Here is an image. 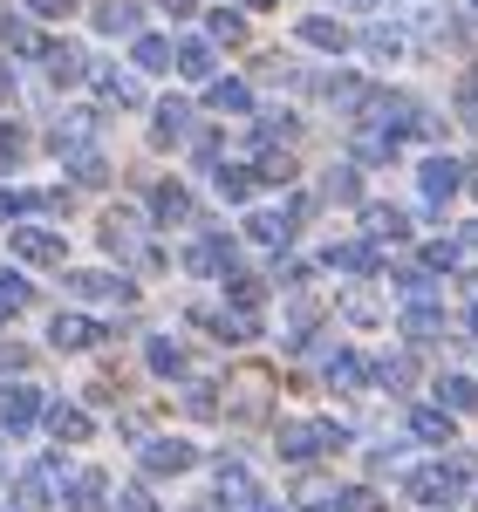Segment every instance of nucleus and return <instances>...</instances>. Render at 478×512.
Wrapping results in <instances>:
<instances>
[{
    "label": "nucleus",
    "instance_id": "obj_24",
    "mask_svg": "<svg viewBox=\"0 0 478 512\" xmlns=\"http://www.w3.org/2000/svg\"><path fill=\"white\" fill-rule=\"evenodd\" d=\"M438 403H444V410H458V417H472V410H478V383H472V376H438Z\"/></svg>",
    "mask_w": 478,
    "mask_h": 512
},
{
    "label": "nucleus",
    "instance_id": "obj_15",
    "mask_svg": "<svg viewBox=\"0 0 478 512\" xmlns=\"http://www.w3.org/2000/svg\"><path fill=\"white\" fill-rule=\"evenodd\" d=\"M151 219H158V226H185V219H192V192H185L178 178H164L158 192H151Z\"/></svg>",
    "mask_w": 478,
    "mask_h": 512
},
{
    "label": "nucleus",
    "instance_id": "obj_6",
    "mask_svg": "<svg viewBox=\"0 0 478 512\" xmlns=\"http://www.w3.org/2000/svg\"><path fill=\"white\" fill-rule=\"evenodd\" d=\"M35 417H48V403L35 390H21V383H0V431H35Z\"/></svg>",
    "mask_w": 478,
    "mask_h": 512
},
{
    "label": "nucleus",
    "instance_id": "obj_55",
    "mask_svg": "<svg viewBox=\"0 0 478 512\" xmlns=\"http://www.w3.org/2000/svg\"><path fill=\"white\" fill-rule=\"evenodd\" d=\"M0 96H14V76H7V62H0Z\"/></svg>",
    "mask_w": 478,
    "mask_h": 512
},
{
    "label": "nucleus",
    "instance_id": "obj_21",
    "mask_svg": "<svg viewBox=\"0 0 478 512\" xmlns=\"http://www.w3.org/2000/svg\"><path fill=\"white\" fill-rule=\"evenodd\" d=\"M321 260H328V274H376V267H383L376 246H328Z\"/></svg>",
    "mask_w": 478,
    "mask_h": 512
},
{
    "label": "nucleus",
    "instance_id": "obj_57",
    "mask_svg": "<svg viewBox=\"0 0 478 512\" xmlns=\"http://www.w3.org/2000/svg\"><path fill=\"white\" fill-rule=\"evenodd\" d=\"M253 512H287V506H274V499H260V506H253Z\"/></svg>",
    "mask_w": 478,
    "mask_h": 512
},
{
    "label": "nucleus",
    "instance_id": "obj_43",
    "mask_svg": "<svg viewBox=\"0 0 478 512\" xmlns=\"http://www.w3.org/2000/svg\"><path fill=\"white\" fill-rule=\"evenodd\" d=\"M390 274H397V287L410 294V301H424V294H431V267H390Z\"/></svg>",
    "mask_w": 478,
    "mask_h": 512
},
{
    "label": "nucleus",
    "instance_id": "obj_4",
    "mask_svg": "<svg viewBox=\"0 0 478 512\" xmlns=\"http://www.w3.org/2000/svg\"><path fill=\"white\" fill-rule=\"evenodd\" d=\"M308 212H315L308 198H287V205H260V212H253V239H260V246H287V239L308 226Z\"/></svg>",
    "mask_w": 478,
    "mask_h": 512
},
{
    "label": "nucleus",
    "instance_id": "obj_20",
    "mask_svg": "<svg viewBox=\"0 0 478 512\" xmlns=\"http://www.w3.org/2000/svg\"><path fill=\"white\" fill-rule=\"evenodd\" d=\"M48 431L62 437V444H82V437H96V424L82 417L76 403H48Z\"/></svg>",
    "mask_w": 478,
    "mask_h": 512
},
{
    "label": "nucleus",
    "instance_id": "obj_31",
    "mask_svg": "<svg viewBox=\"0 0 478 512\" xmlns=\"http://www.w3.org/2000/svg\"><path fill=\"white\" fill-rule=\"evenodd\" d=\"M178 69L192 82H212V41H185V48H178Z\"/></svg>",
    "mask_w": 478,
    "mask_h": 512
},
{
    "label": "nucleus",
    "instance_id": "obj_14",
    "mask_svg": "<svg viewBox=\"0 0 478 512\" xmlns=\"http://www.w3.org/2000/svg\"><path fill=\"white\" fill-rule=\"evenodd\" d=\"M96 96H103V110H137L144 103L137 76H123V69H96Z\"/></svg>",
    "mask_w": 478,
    "mask_h": 512
},
{
    "label": "nucleus",
    "instance_id": "obj_47",
    "mask_svg": "<svg viewBox=\"0 0 478 512\" xmlns=\"http://www.w3.org/2000/svg\"><path fill=\"white\" fill-rule=\"evenodd\" d=\"M451 260H458V239H438V246H424V267H431V274H451Z\"/></svg>",
    "mask_w": 478,
    "mask_h": 512
},
{
    "label": "nucleus",
    "instance_id": "obj_51",
    "mask_svg": "<svg viewBox=\"0 0 478 512\" xmlns=\"http://www.w3.org/2000/svg\"><path fill=\"white\" fill-rule=\"evenodd\" d=\"M103 171H110V164L96 158V151H89V158H76V178H82V185H103Z\"/></svg>",
    "mask_w": 478,
    "mask_h": 512
},
{
    "label": "nucleus",
    "instance_id": "obj_53",
    "mask_svg": "<svg viewBox=\"0 0 478 512\" xmlns=\"http://www.w3.org/2000/svg\"><path fill=\"white\" fill-rule=\"evenodd\" d=\"M458 110H465V117L478 123V69H472V82H465V103H458Z\"/></svg>",
    "mask_w": 478,
    "mask_h": 512
},
{
    "label": "nucleus",
    "instance_id": "obj_35",
    "mask_svg": "<svg viewBox=\"0 0 478 512\" xmlns=\"http://www.w3.org/2000/svg\"><path fill=\"white\" fill-rule=\"evenodd\" d=\"M110 512H158V499H151L144 485H117V492H110Z\"/></svg>",
    "mask_w": 478,
    "mask_h": 512
},
{
    "label": "nucleus",
    "instance_id": "obj_38",
    "mask_svg": "<svg viewBox=\"0 0 478 512\" xmlns=\"http://www.w3.org/2000/svg\"><path fill=\"white\" fill-rule=\"evenodd\" d=\"M226 294H233V308L260 315V280H253V274H233V280H226Z\"/></svg>",
    "mask_w": 478,
    "mask_h": 512
},
{
    "label": "nucleus",
    "instance_id": "obj_33",
    "mask_svg": "<svg viewBox=\"0 0 478 512\" xmlns=\"http://www.w3.org/2000/svg\"><path fill=\"white\" fill-rule=\"evenodd\" d=\"M0 35H7V48H14V55H48V41H41L28 21H0Z\"/></svg>",
    "mask_w": 478,
    "mask_h": 512
},
{
    "label": "nucleus",
    "instance_id": "obj_23",
    "mask_svg": "<svg viewBox=\"0 0 478 512\" xmlns=\"http://www.w3.org/2000/svg\"><path fill=\"white\" fill-rule=\"evenodd\" d=\"M158 137H164V144L192 137V103H185V96H164V103H158Z\"/></svg>",
    "mask_w": 478,
    "mask_h": 512
},
{
    "label": "nucleus",
    "instance_id": "obj_37",
    "mask_svg": "<svg viewBox=\"0 0 478 512\" xmlns=\"http://www.w3.org/2000/svg\"><path fill=\"white\" fill-rule=\"evenodd\" d=\"M321 192H328V198H342V205H356V198H362V178L349 171V164H342V171H328V185H321Z\"/></svg>",
    "mask_w": 478,
    "mask_h": 512
},
{
    "label": "nucleus",
    "instance_id": "obj_13",
    "mask_svg": "<svg viewBox=\"0 0 478 512\" xmlns=\"http://www.w3.org/2000/svg\"><path fill=\"white\" fill-rule=\"evenodd\" d=\"M103 335H110L103 321H82V315H55L48 321V342H55V349H89V342H103Z\"/></svg>",
    "mask_w": 478,
    "mask_h": 512
},
{
    "label": "nucleus",
    "instance_id": "obj_58",
    "mask_svg": "<svg viewBox=\"0 0 478 512\" xmlns=\"http://www.w3.org/2000/svg\"><path fill=\"white\" fill-rule=\"evenodd\" d=\"M342 7H376V0H342Z\"/></svg>",
    "mask_w": 478,
    "mask_h": 512
},
{
    "label": "nucleus",
    "instance_id": "obj_50",
    "mask_svg": "<svg viewBox=\"0 0 478 512\" xmlns=\"http://www.w3.org/2000/svg\"><path fill=\"white\" fill-rule=\"evenodd\" d=\"M14 369H28V349H14V342H0V383H7Z\"/></svg>",
    "mask_w": 478,
    "mask_h": 512
},
{
    "label": "nucleus",
    "instance_id": "obj_56",
    "mask_svg": "<svg viewBox=\"0 0 478 512\" xmlns=\"http://www.w3.org/2000/svg\"><path fill=\"white\" fill-rule=\"evenodd\" d=\"M458 246H478V226H465V233H458Z\"/></svg>",
    "mask_w": 478,
    "mask_h": 512
},
{
    "label": "nucleus",
    "instance_id": "obj_62",
    "mask_svg": "<svg viewBox=\"0 0 478 512\" xmlns=\"http://www.w3.org/2000/svg\"><path fill=\"white\" fill-rule=\"evenodd\" d=\"M472 7H478V0H472Z\"/></svg>",
    "mask_w": 478,
    "mask_h": 512
},
{
    "label": "nucleus",
    "instance_id": "obj_60",
    "mask_svg": "<svg viewBox=\"0 0 478 512\" xmlns=\"http://www.w3.org/2000/svg\"><path fill=\"white\" fill-rule=\"evenodd\" d=\"M472 192H478V164H472Z\"/></svg>",
    "mask_w": 478,
    "mask_h": 512
},
{
    "label": "nucleus",
    "instance_id": "obj_8",
    "mask_svg": "<svg viewBox=\"0 0 478 512\" xmlns=\"http://www.w3.org/2000/svg\"><path fill=\"white\" fill-rule=\"evenodd\" d=\"M7 253H14V260H28V267H62V260H69L62 233H35V226H21V233L7 239Z\"/></svg>",
    "mask_w": 478,
    "mask_h": 512
},
{
    "label": "nucleus",
    "instance_id": "obj_18",
    "mask_svg": "<svg viewBox=\"0 0 478 512\" xmlns=\"http://www.w3.org/2000/svg\"><path fill=\"white\" fill-rule=\"evenodd\" d=\"M205 103H212V110L246 117V110H253V89H246V82H233V76H212V82H205Z\"/></svg>",
    "mask_w": 478,
    "mask_h": 512
},
{
    "label": "nucleus",
    "instance_id": "obj_39",
    "mask_svg": "<svg viewBox=\"0 0 478 512\" xmlns=\"http://www.w3.org/2000/svg\"><path fill=\"white\" fill-rule=\"evenodd\" d=\"M362 41H369V55H376V62H397V55H403V35H397V28H369Z\"/></svg>",
    "mask_w": 478,
    "mask_h": 512
},
{
    "label": "nucleus",
    "instance_id": "obj_59",
    "mask_svg": "<svg viewBox=\"0 0 478 512\" xmlns=\"http://www.w3.org/2000/svg\"><path fill=\"white\" fill-rule=\"evenodd\" d=\"M465 321H472V328H478V301H472V315H465Z\"/></svg>",
    "mask_w": 478,
    "mask_h": 512
},
{
    "label": "nucleus",
    "instance_id": "obj_16",
    "mask_svg": "<svg viewBox=\"0 0 478 512\" xmlns=\"http://www.w3.org/2000/svg\"><path fill=\"white\" fill-rule=\"evenodd\" d=\"M301 41L321 48V55H342V48H349V28H342V21H328V14H308V21H301Z\"/></svg>",
    "mask_w": 478,
    "mask_h": 512
},
{
    "label": "nucleus",
    "instance_id": "obj_5",
    "mask_svg": "<svg viewBox=\"0 0 478 512\" xmlns=\"http://www.w3.org/2000/svg\"><path fill=\"white\" fill-rule=\"evenodd\" d=\"M185 267H192V274H226V280H233L239 274V246L226 233H205V239H192Z\"/></svg>",
    "mask_w": 478,
    "mask_h": 512
},
{
    "label": "nucleus",
    "instance_id": "obj_12",
    "mask_svg": "<svg viewBox=\"0 0 478 512\" xmlns=\"http://www.w3.org/2000/svg\"><path fill=\"white\" fill-rule=\"evenodd\" d=\"M62 287H69L76 301H130V294H137L130 280H117V274H89V267H82V274H69Z\"/></svg>",
    "mask_w": 478,
    "mask_h": 512
},
{
    "label": "nucleus",
    "instance_id": "obj_25",
    "mask_svg": "<svg viewBox=\"0 0 478 512\" xmlns=\"http://www.w3.org/2000/svg\"><path fill=\"white\" fill-rule=\"evenodd\" d=\"M362 369H369V362H362L356 349H335L328 362H321V376H328L335 390H356V383H362Z\"/></svg>",
    "mask_w": 478,
    "mask_h": 512
},
{
    "label": "nucleus",
    "instance_id": "obj_30",
    "mask_svg": "<svg viewBox=\"0 0 478 512\" xmlns=\"http://www.w3.org/2000/svg\"><path fill=\"white\" fill-rule=\"evenodd\" d=\"M151 369H158V376H171V383H178V376H185V349H178V342H164V335H151Z\"/></svg>",
    "mask_w": 478,
    "mask_h": 512
},
{
    "label": "nucleus",
    "instance_id": "obj_7",
    "mask_svg": "<svg viewBox=\"0 0 478 512\" xmlns=\"http://www.w3.org/2000/svg\"><path fill=\"white\" fill-rule=\"evenodd\" d=\"M192 465H199V451L185 437H151L144 444V472L151 478H178V472H192Z\"/></svg>",
    "mask_w": 478,
    "mask_h": 512
},
{
    "label": "nucleus",
    "instance_id": "obj_3",
    "mask_svg": "<svg viewBox=\"0 0 478 512\" xmlns=\"http://www.w3.org/2000/svg\"><path fill=\"white\" fill-rule=\"evenodd\" d=\"M69 485H76V472L62 458H35L21 472V506H55V499H69Z\"/></svg>",
    "mask_w": 478,
    "mask_h": 512
},
{
    "label": "nucleus",
    "instance_id": "obj_45",
    "mask_svg": "<svg viewBox=\"0 0 478 512\" xmlns=\"http://www.w3.org/2000/svg\"><path fill=\"white\" fill-rule=\"evenodd\" d=\"M321 96H328V103H362V82L356 76H328V82H321Z\"/></svg>",
    "mask_w": 478,
    "mask_h": 512
},
{
    "label": "nucleus",
    "instance_id": "obj_27",
    "mask_svg": "<svg viewBox=\"0 0 478 512\" xmlns=\"http://www.w3.org/2000/svg\"><path fill=\"white\" fill-rule=\"evenodd\" d=\"M410 431L424 437V444H444V437H451V410H444V403H424V410H410Z\"/></svg>",
    "mask_w": 478,
    "mask_h": 512
},
{
    "label": "nucleus",
    "instance_id": "obj_11",
    "mask_svg": "<svg viewBox=\"0 0 478 512\" xmlns=\"http://www.w3.org/2000/svg\"><path fill=\"white\" fill-rule=\"evenodd\" d=\"M69 192H28V185H0V219H28V212H55Z\"/></svg>",
    "mask_w": 478,
    "mask_h": 512
},
{
    "label": "nucleus",
    "instance_id": "obj_54",
    "mask_svg": "<svg viewBox=\"0 0 478 512\" xmlns=\"http://www.w3.org/2000/svg\"><path fill=\"white\" fill-rule=\"evenodd\" d=\"M164 14H178V21H185V14H192V7H199V0H158Z\"/></svg>",
    "mask_w": 478,
    "mask_h": 512
},
{
    "label": "nucleus",
    "instance_id": "obj_36",
    "mask_svg": "<svg viewBox=\"0 0 478 512\" xmlns=\"http://www.w3.org/2000/svg\"><path fill=\"white\" fill-rule=\"evenodd\" d=\"M328 512H383V499L369 492V485H349V492H335V506Z\"/></svg>",
    "mask_w": 478,
    "mask_h": 512
},
{
    "label": "nucleus",
    "instance_id": "obj_46",
    "mask_svg": "<svg viewBox=\"0 0 478 512\" xmlns=\"http://www.w3.org/2000/svg\"><path fill=\"white\" fill-rule=\"evenodd\" d=\"M342 315L356 321V328H369V321H383V315H376V301H369L362 287H356V294H349V301H342Z\"/></svg>",
    "mask_w": 478,
    "mask_h": 512
},
{
    "label": "nucleus",
    "instance_id": "obj_42",
    "mask_svg": "<svg viewBox=\"0 0 478 512\" xmlns=\"http://www.w3.org/2000/svg\"><path fill=\"white\" fill-rule=\"evenodd\" d=\"M390 151H397V144H390V137H376V130H362V137H356V164H383Z\"/></svg>",
    "mask_w": 478,
    "mask_h": 512
},
{
    "label": "nucleus",
    "instance_id": "obj_32",
    "mask_svg": "<svg viewBox=\"0 0 478 512\" xmlns=\"http://www.w3.org/2000/svg\"><path fill=\"white\" fill-rule=\"evenodd\" d=\"M253 178H260V171H239V164H219V171H212L219 198H253Z\"/></svg>",
    "mask_w": 478,
    "mask_h": 512
},
{
    "label": "nucleus",
    "instance_id": "obj_1",
    "mask_svg": "<svg viewBox=\"0 0 478 512\" xmlns=\"http://www.w3.org/2000/svg\"><path fill=\"white\" fill-rule=\"evenodd\" d=\"M472 478H478L472 458H451V465H417V472H410V499L438 512V506H451V499H458Z\"/></svg>",
    "mask_w": 478,
    "mask_h": 512
},
{
    "label": "nucleus",
    "instance_id": "obj_63",
    "mask_svg": "<svg viewBox=\"0 0 478 512\" xmlns=\"http://www.w3.org/2000/svg\"><path fill=\"white\" fill-rule=\"evenodd\" d=\"M0 512H7V506H0Z\"/></svg>",
    "mask_w": 478,
    "mask_h": 512
},
{
    "label": "nucleus",
    "instance_id": "obj_10",
    "mask_svg": "<svg viewBox=\"0 0 478 512\" xmlns=\"http://www.w3.org/2000/svg\"><path fill=\"white\" fill-rule=\"evenodd\" d=\"M417 185H424L431 205H451L458 185H465V171H458V158H424V164H417Z\"/></svg>",
    "mask_w": 478,
    "mask_h": 512
},
{
    "label": "nucleus",
    "instance_id": "obj_44",
    "mask_svg": "<svg viewBox=\"0 0 478 512\" xmlns=\"http://www.w3.org/2000/svg\"><path fill=\"white\" fill-rule=\"evenodd\" d=\"M0 301H7V308H28V301H35V287H28L21 274H7V267H0Z\"/></svg>",
    "mask_w": 478,
    "mask_h": 512
},
{
    "label": "nucleus",
    "instance_id": "obj_29",
    "mask_svg": "<svg viewBox=\"0 0 478 512\" xmlns=\"http://www.w3.org/2000/svg\"><path fill=\"white\" fill-rule=\"evenodd\" d=\"M41 62H48V82H55V89H69V82H82V55H76V48H48Z\"/></svg>",
    "mask_w": 478,
    "mask_h": 512
},
{
    "label": "nucleus",
    "instance_id": "obj_49",
    "mask_svg": "<svg viewBox=\"0 0 478 512\" xmlns=\"http://www.w3.org/2000/svg\"><path fill=\"white\" fill-rule=\"evenodd\" d=\"M376 383H390V390H403V383H410V362H403V355H390V362H376Z\"/></svg>",
    "mask_w": 478,
    "mask_h": 512
},
{
    "label": "nucleus",
    "instance_id": "obj_26",
    "mask_svg": "<svg viewBox=\"0 0 478 512\" xmlns=\"http://www.w3.org/2000/svg\"><path fill=\"white\" fill-rule=\"evenodd\" d=\"M403 328H410V342H438V335H444V315L431 308V301H410V308H403Z\"/></svg>",
    "mask_w": 478,
    "mask_h": 512
},
{
    "label": "nucleus",
    "instance_id": "obj_48",
    "mask_svg": "<svg viewBox=\"0 0 478 512\" xmlns=\"http://www.w3.org/2000/svg\"><path fill=\"white\" fill-rule=\"evenodd\" d=\"M260 144H294V117H260Z\"/></svg>",
    "mask_w": 478,
    "mask_h": 512
},
{
    "label": "nucleus",
    "instance_id": "obj_22",
    "mask_svg": "<svg viewBox=\"0 0 478 512\" xmlns=\"http://www.w3.org/2000/svg\"><path fill=\"white\" fill-rule=\"evenodd\" d=\"M69 512H103L110 506V492H103V472H76V485H69V499H62Z\"/></svg>",
    "mask_w": 478,
    "mask_h": 512
},
{
    "label": "nucleus",
    "instance_id": "obj_41",
    "mask_svg": "<svg viewBox=\"0 0 478 512\" xmlns=\"http://www.w3.org/2000/svg\"><path fill=\"white\" fill-rule=\"evenodd\" d=\"M21 144H28V130H21V123H0V171L21 164Z\"/></svg>",
    "mask_w": 478,
    "mask_h": 512
},
{
    "label": "nucleus",
    "instance_id": "obj_40",
    "mask_svg": "<svg viewBox=\"0 0 478 512\" xmlns=\"http://www.w3.org/2000/svg\"><path fill=\"white\" fill-rule=\"evenodd\" d=\"M260 178H294V151H280V144H260Z\"/></svg>",
    "mask_w": 478,
    "mask_h": 512
},
{
    "label": "nucleus",
    "instance_id": "obj_9",
    "mask_svg": "<svg viewBox=\"0 0 478 512\" xmlns=\"http://www.w3.org/2000/svg\"><path fill=\"white\" fill-rule=\"evenodd\" d=\"M89 151H96V117H89V110H69V117L55 123V158H89Z\"/></svg>",
    "mask_w": 478,
    "mask_h": 512
},
{
    "label": "nucleus",
    "instance_id": "obj_17",
    "mask_svg": "<svg viewBox=\"0 0 478 512\" xmlns=\"http://www.w3.org/2000/svg\"><path fill=\"white\" fill-rule=\"evenodd\" d=\"M137 21H144V14H137V0H103V7H96V28H103V35H144V28H137Z\"/></svg>",
    "mask_w": 478,
    "mask_h": 512
},
{
    "label": "nucleus",
    "instance_id": "obj_34",
    "mask_svg": "<svg viewBox=\"0 0 478 512\" xmlns=\"http://www.w3.org/2000/svg\"><path fill=\"white\" fill-rule=\"evenodd\" d=\"M212 41H246V14H233V7H212Z\"/></svg>",
    "mask_w": 478,
    "mask_h": 512
},
{
    "label": "nucleus",
    "instance_id": "obj_2",
    "mask_svg": "<svg viewBox=\"0 0 478 512\" xmlns=\"http://www.w3.org/2000/svg\"><path fill=\"white\" fill-rule=\"evenodd\" d=\"M274 444H280V458H287V465H308L315 451H342L349 431H342V424H280Z\"/></svg>",
    "mask_w": 478,
    "mask_h": 512
},
{
    "label": "nucleus",
    "instance_id": "obj_61",
    "mask_svg": "<svg viewBox=\"0 0 478 512\" xmlns=\"http://www.w3.org/2000/svg\"><path fill=\"white\" fill-rule=\"evenodd\" d=\"M0 321H7V301H0Z\"/></svg>",
    "mask_w": 478,
    "mask_h": 512
},
{
    "label": "nucleus",
    "instance_id": "obj_28",
    "mask_svg": "<svg viewBox=\"0 0 478 512\" xmlns=\"http://www.w3.org/2000/svg\"><path fill=\"white\" fill-rule=\"evenodd\" d=\"M171 62H178V48H171L164 35H137V69L158 76V69H171Z\"/></svg>",
    "mask_w": 478,
    "mask_h": 512
},
{
    "label": "nucleus",
    "instance_id": "obj_19",
    "mask_svg": "<svg viewBox=\"0 0 478 512\" xmlns=\"http://www.w3.org/2000/svg\"><path fill=\"white\" fill-rule=\"evenodd\" d=\"M362 226H369V239H390V246H397V239H410V212H397V205H369Z\"/></svg>",
    "mask_w": 478,
    "mask_h": 512
},
{
    "label": "nucleus",
    "instance_id": "obj_52",
    "mask_svg": "<svg viewBox=\"0 0 478 512\" xmlns=\"http://www.w3.org/2000/svg\"><path fill=\"white\" fill-rule=\"evenodd\" d=\"M28 7H35V14H76L82 0H28Z\"/></svg>",
    "mask_w": 478,
    "mask_h": 512
}]
</instances>
